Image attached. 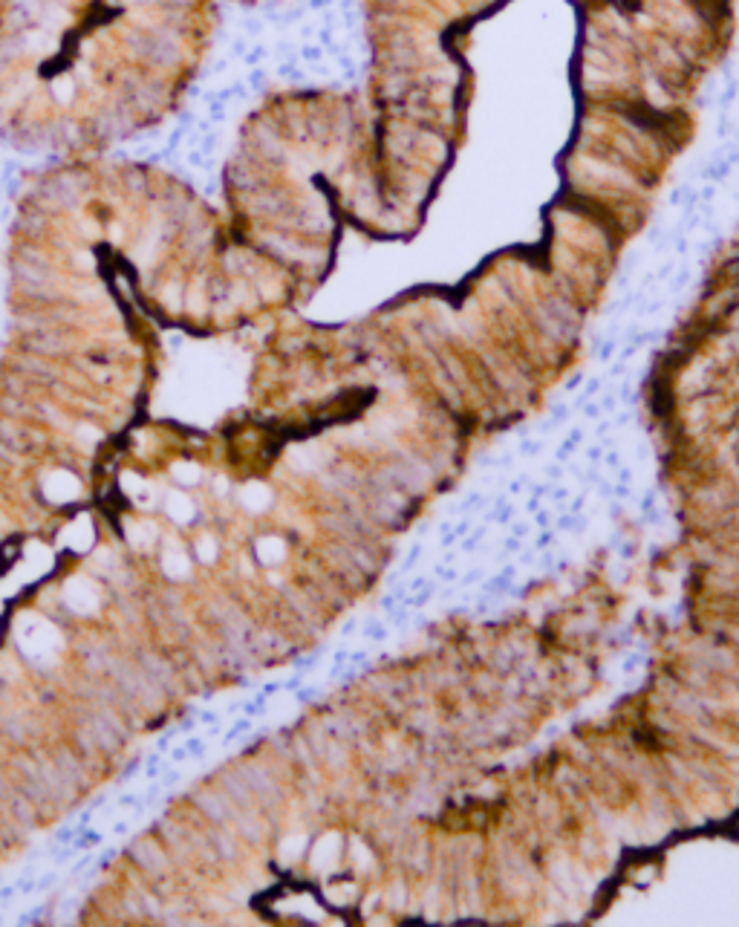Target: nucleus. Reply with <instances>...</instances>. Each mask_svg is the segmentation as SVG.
I'll return each instance as SVG.
<instances>
[{
    "mask_svg": "<svg viewBox=\"0 0 739 927\" xmlns=\"http://www.w3.org/2000/svg\"><path fill=\"white\" fill-rule=\"evenodd\" d=\"M133 47L145 55V58L156 61V64H174L176 61V47L171 38L165 35H148V38H133Z\"/></svg>",
    "mask_w": 739,
    "mask_h": 927,
    "instance_id": "1",
    "label": "nucleus"
},
{
    "mask_svg": "<svg viewBox=\"0 0 739 927\" xmlns=\"http://www.w3.org/2000/svg\"><path fill=\"white\" fill-rule=\"evenodd\" d=\"M15 277L21 280L26 289H32V292H40L49 284L47 269H40V266H35L32 260H18L15 263Z\"/></svg>",
    "mask_w": 739,
    "mask_h": 927,
    "instance_id": "2",
    "label": "nucleus"
},
{
    "mask_svg": "<svg viewBox=\"0 0 739 927\" xmlns=\"http://www.w3.org/2000/svg\"><path fill=\"white\" fill-rule=\"evenodd\" d=\"M47 191H49L52 200L61 203V205H75V200H78V185L69 176H58L52 185H47Z\"/></svg>",
    "mask_w": 739,
    "mask_h": 927,
    "instance_id": "3",
    "label": "nucleus"
},
{
    "mask_svg": "<svg viewBox=\"0 0 739 927\" xmlns=\"http://www.w3.org/2000/svg\"><path fill=\"white\" fill-rule=\"evenodd\" d=\"M260 558L263 560H269V564H274V560H281L283 555V543H277V540H260Z\"/></svg>",
    "mask_w": 739,
    "mask_h": 927,
    "instance_id": "4",
    "label": "nucleus"
},
{
    "mask_svg": "<svg viewBox=\"0 0 739 927\" xmlns=\"http://www.w3.org/2000/svg\"><path fill=\"white\" fill-rule=\"evenodd\" d=\"M303 58H306V61H318V58H320V49L306 47V49H303Z\"/></svg>",
    "mask_w": 739,
    "mask_h": 927,
    "instance_id": "5",
    "label": "nucleus"
}]
</instances>
